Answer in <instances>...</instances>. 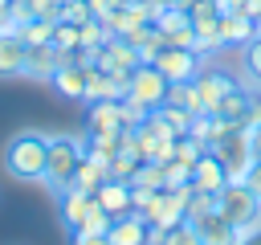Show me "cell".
Wrapping results in <instances>:
<instances>
[{
    "mask_svg": "<svg viewBox=\"0 0 261 245\" xmlns=\"http://www.w3.org/2000/svg\"><path fill=\"white\" fill-rule=\"evenodd\" d=\"M196 229H200L204 245H245V241H249V237H245L237 225H228L220 212H212V216H208L204 225H196Z\"/></svg>",
    "mask_w": 261,
    "mask_h": 245,
    "instance_id": "ffe728a7",
    "label": "cell"
},
{
    "mask_svg": "<svg viewBox=\"0 0 261 245\" xmlns=\"http://www.w3.org/2000/svg\"><path fill=\"white\" fill-rule=\"evenodd\" d=\"M57 4H65V0H57Z\"/></svg>",
    "mask_w": 261,
    "mask_h": 245,
    "instance_id": "f6af8a7d",
    "label": "cell"
},
{
    "mask_svg": "<svg viewBox=\"0 0 261 245\" xmlns=\"http://www.w3.org/2000/svg\"><path fill=\"white\" fill-rule=\"evenodd\" d=\"M102 180H110V159H98V155H82V163H77V172H73V188H82V192H98L102 188Z\"/></svg>",
    "mask_w": 261,
    "mask_h": 245,
    "instance_id": "e0dca14e",
    "label": "cell"
},
{
    "mask_svg": "<svg viewBox=\"0 0 261 245\" xmlns=\"http://www.w3.org/2000/svg\"><path fill=\"white\" fill-rule=\"evenodd\" d=\"M155 29H159L163 45H188L192 49V41H196V24H192L188 8H163L155 16Z\"/></svg>",
    "mask_w": 261,
    "mask_h": 245,
    "instance_id": "ba28073f",
    "label": "cell"
},
{
    "mask_svg": "<svg viewBox=\"0 0 261 245\" xmlns=\"http://www.w3.org/2000/svg\"><path fill=\"white\" fill-rule=\"evenodd\" d=\"M196 102H200V114H216V106H220V98L237 86L228 74H220V69H200L196 78Z\"/></svg>",
    "mask_w": 261,
    "mask_h": 245,
    "instance_id": "52a82bcc",
    "label": "cell"
},
{
    "mask_svg": "<svg viewBox=\"0 0 261 245\" xmlns=\"http://www.w3.org/2000/svg\"><path fill=\"white\" fill-rule=\"evenodd\" d=\"M130 188H163V163H151V159H143L139 167H135V176H130Z\"/></svg>",
    "mask_w": 261,
    "mask_h": 245,
    "instance_id": "f546056e",
    "label": "cell"
},
{
    "mask_svg": "<svg viewBox=\"0 0 261 245\" xmlns=\"http://www.w3.org/2000/svg\"><path fill=\"white\" fill-rule=\"evenodd\" d=\"M49 86H53V90H57L61 98H73V102H86V65L69 57V61H65V65H61V69L53 74V82H49Z\"/></svg>",
    "mask_w": 261,
    "mask_h": 245,
    "instance_id": "4fadbf2b",
    "label": "cell"
},
{
    "mask_svg": "<svg viewBox=\"0 0 261 245\" xmlns=\"http://www.w3.org/2000/svg\"><path fill=\"white\" fill-rule=\"evenodd\" d=\"M118 4H122V0H90V8H94V16H98V20H106Z\"/></svg>",
    "mask_w": 261,
    "mask_h": 245,
    "instance_id": "74e56055",
    "label": "cell"
},
{
    "mask_svg": "<svg viewBox=\"0 0 261 245\" xmlns=\"http://www.w3.org/2000/svg\"><path fill=\"white\" fill-rule=\"evenodd\" d=\"M73 245H110V241H106V233H102V237H90V233H73Z\"/></svg>",
    "mask_w": 261,
    "mask_h": 245,
    "instance_id": "ab89813d",
    "label": "cell"
},
{
    "mask_svg": "<svg viewBox=\"0 0 261 245\" xmlns=\"http://www.w3.org/2000/svg\"><path fill=\"white\" fill-rule=\"evenodd\" d=\"M163 102H171V106H184V110L200 114V102H196V82H171Z\"/></svg>",
    "mask_w": 261,
    "mask_h": 245,
    "instance_id": "4316f807",
    "label": "cell"
},
{
    "mask_svg": "<svg viewBox=\"0 0 261 245\" xmlns=\"http://www.w3.org/2000/svg\"><path fill=\"white\" fill-rule=\"evenodd\" d=\"M167 245H204V237L192 220H179L175 229H167Z\"/></svg>",
    "mask_w": 261,
    "mask_h": 245,
    "instance_id": "836d02e7",
    "label": "cell"
},
{
    "mask_svg": "<svg viewBox=\"0 0 261 245\" xmlns=\"http://www.w3.org/2000/svg\"><path fill=\"white\" fill-rule=\"evenodd\" d=\"M94 65L106 69V74H130V69L139 65V53H135V45H130L126 37H110V41L94 53Z\"/></svg>",
    "mask_w": 261,
    "mask_h": 245,
    "instance_id": "9c48e42d",
    "label": "cell"
},
{
    "mask_svg": "<svg viewBox=\"0 0 261 245\" xmlns=\"http://www.w3.org/2000/svg\"><path fill=\"white\" fill-rule=\"evenodd\" d=\"M216 212H220L228 225H237L249 241L261 233V196H257L249 184H224V188L216 192Z\"/></svg>",
    "mask_w": 261,
    "mask_h": 245,
    "instance_id": "7a4b0ae2",
    "label": "cell"
},
{
    "mask_svg": "<svg viewBox=\"0 0 261 245\" xmlns=\"http://www.w3.org/2000/svg\"><path fill=\"white\" fill-rule=\"evenodd\" d=\"M69 57H73V53H61L53 41H45V45H29V65H24V78L53 82V74H57Z\"/></svg>",
    "mask_w": 261,
    "mask_h": 245,
    "instance_id": "30bf717a",
    "label": "cell"
},
{
    "mask_svg": "<svg viewBox=\"0 0 261 245\" xmlns=\"http://www.w3.org/2000/svg\"><path fill=\"white\" fill-rule=\"evenodd\" d=\"M188 184H192V167L179 163V159H167L163 163V188L175 192V188H188Z\"/></svg>",
    "mask_w": 261,
    "mask_h": 245,
    "instance_id": "4dcf8cb0",
    "label": "cell"
},
{
    "mask_svg": "<svg viewBox=\"0 0 261 245\" xmlns=\"http://www.w3.org/2000/svg\"><path fill=\"white\" fill-rule=\"evenodd\" d=\"M29 45L16 33H0V78H24Z\"/></svg>",
    "mask_w": 261,
    "mask_h": 245,
    "instance_id": "7c38bea8",
    "label": "cell"
},
{
    "mask_svg": "<svg viewBox=\"0 0 261 245\" xmlns=\"http://www.w3.org/2000/svg\"><path fill=\"white\" fill-rule=\"evenodd\" d=\"M82 155H86V135H82V139H77V135H49V163H45L41 184L53 188V192L69 188Z\"/></svg>",
    "mask_w": 261,
    "mask_h": 245,
    "instance_id": "3957f363",
    "label": "cell"
},
{
    "mask_svg": "<svg viewBox=\"0 0 261 245\" xmlns=\"http://www.w3.org/2000/svg\"><path fill=\"white\" fill-rule=\"evenodd\" d=\"M163 245H167V241H163Z\"/></svg>",
    "mask_w": 261,
    "mask_h": 245,
    "instance_id": "bcb514c9",
    "label": "cell"
},
{
    "mask_svg": "<svg viewBox=\"0 0 261 245\" xmlns=\"http://www.w3.org/2000/svg\"><path fill=\"white\" fill-rule=\"evenodd\" d=\"M126 41L135 45L139 61H155V57H159V49H163V37H159V29H155V24H139L135 33H126Z\"/></svg>",
    "mask_w": 261,
    "mask_h": 245,
    "instance_id": "7402d4cb",
    "label": "cell"
},
{
    "mask_svg": "<svg viewBox=\"0 0 261 245\" xmlns=\"http://www.w3.org/2000/svg\"><path fill=\"white\" fill-rule=\"evenodd\" d=\"M216 8H220V16L224 12H245V0H216Z\"/></svg>",
    "mask_w": 261,
    "mask_h": 245,
    "instance_id": "60d3db41",
    "label": "cell"
},
{
    "mask_svg": "<svg viewBox=\"0 0 261 245\" xmlns=\"http://www.w3.org/2000/svg\"><path fill=\"white\" fill-rule=\"evenodd\" d=\"M126 98H130V102H139L143 110H155V106H163V98H167V78H163L151 61H139V65L130 69Z\"/></svg>",
    "mask_w": 261,
    "mask_h": 245,
    "instance_id": "277c9868",
    "label": "cell"
},
{
    "mask_svg": "<svg viewBox=\"0 0 261 245\" xmlns=\"http://www.w3.org/2000/svg\"><path fill=\"white\" fill-rule=\"evenodd\" d=\"M245 16H253V20H261V0H245Z\"/></svg>",
    "mask_w": 261,
    "mask_h": 245,
    "instance_id": "b9f144b4",
    "label": "cell"
},
{
    "mask_svg": "<svg viewBox=\"0 0 261 245\" xmlns=\"http://www.w3.org/2000/svg\"><path fill=\"white\" fill-rule=\"evenodd\" d=\"M49 163V135L45 131H16L4 147V172L12 180H41Z\"/></svg>",
    "mask_w": 261,
    "mask_h": 245,
    "instance_id": "6da1fadb",
    "label": "cell"
},
{
    "mask_svg": "<svg viewBox=\"0 0 261 245\" xmlns=\"http://www.w3.org/2000/svg\"><path fill=\"white\" fill-rule=\"evenodd\" d=\"M155 114H159V118H163V122H167L175 135H188V127H192V118H196L192 110H184V106H171V102L155 106Z\"/></svg>",
    "mask_w": 261,
    "mask_h": 245,
    "instance_id": "f1b7e54d",
    "label": "cell"
},
{
    "mask_svg": "<svg viewBox=\"0 0 261 245\" xmlns=\"http://www.w3.org/2000/svg\"><path fill=\"white\" fill-rule=\"evenodd\" d=\"M86 127H90V131H122L126 122H122V106H118V98H98V102H90Z\"/></svg>",
    "mask_w": 261,
    "mask_h": 245,
    "instance_id": "ac0fdd59",
    "label": "cell"
},
{
    "mask_svg": "<svg viewBox=\"0 0 261 245\" xmlns=\"http://www.w3.org/2000/svg\"><path fill=\"white\" fill-rule=\"evenodd\" d=\"M245 184L261 196V159H253V167H249V176H245Z\"/></svg>",
    "mask_w": 261,
    "mask_h": 245,
    "instance_id": "f35d334b",
    "label": "cell"
},
{
    "mask_svg": "<svg viewBox=\"0 0 261 245\" xmlns=\"http://www.w3.org/2000/svg\"><path fill=\"white\" fill-rule=\"evenodd\" d=\"M53 45H57L61 53H77V49H82V24L57 20V24H53Z\"/></svg>",
    "mask_w": 261,
    "mask_h": 245,
    "instance_id": "484cf974",
    "label": "cell"
},
{
    "mask_svg": "<svg viewBox=\"0 0 261 245\" xmlns=\"http://www.w3.org/2000/svg\"><path fill=\"white\" fill-rule=\"evenodd\" d=\"M90 16H94L90 0H65L61 4V20H69V24H86Z\"/></svg>",
    "mask_w": 261,
    "mask_h": 245,
    "instance_id": "e575fe53",
    "label": "cell"
},
{
    "mask_svg": "<svg viewBox=\"0 0 261 245\" xmlns=\"http://www.w3.org/2000/svg\"><path fill=\"white\" fill-rule=\"evenodd\" d=\"M106 241L110 245H147V216H139V212L114 216V225L106 229Z\"/></svg>",
    "mask_w": 261,
    "mask_h": 245,
    "instance_id": "9a60e30c",
    "label": "cell"
},
{
    "mask_svg": "<svg viewBox=\"0 0 261 245\" xmlns=\"http://www.w3.org/2000/svg\"><path fill=\"white\" fill-rule=\"evenodd\" d=\"M228 184V167L220 163L216 151H204L196 163H192V188L196 192H220Z\"/></svg>",
    "mask_w": 261,
    "mask_h": 245,
    "instance_id": "8fae6325",
    "label": "cell"
},
{
    "mask_svg": "<svg viewBox=\"0 0 261 245\" xmlns=\"http://www.w3.org/2000/svg\"><path fill=\"white\" fill-rule=\"evenodd\" d=\"M204 151H208V147H204L196 135H179V139H175V159H179V163H188V167H192Z\"/></svg>",
    "mask_w": 261,
    "mask_h": 245,
    "instance_id": "1f68e13d",
    "label": "cell"
},
{
    "mask_svg": "<svg viewBox=\"0 0 261 245\" xmlns=\"http://www.w3.org/2000/svg\"><path fill=\"white\" fill-rule=\"evenodd\" d=\"M53 24H57V20H24V24L16 29V37H20L24 45H45V41H53Z\"/></svg>",
    "mask_w": 261,
    "mask_h": 245,
    "instance_id": "83f0119b",
    "label": "cell"
},
{
    "mask_svg": "<svg viewBox=\"0 0 261 245\" xmlns=\"http://www.w3.org/2000/svg\"><path fill=\"white\" fill-rule=\"evenodd\" d=\"M110 225H114V216H110V212H106V208H102V204L94 200V204H90V212L82 216V225H77L73 233H90V237H102V233H106Z\"/></svg>",
    "mask_w": 261,
    "mask_h": 245,
    "instance_id": "d4e9b609",
    "label": "cell"
},
{
    "mask_svg": "<svg viewBox=\"0 0 261 245\" xmlns=\"http://www.w3.org/2000/svg\"><path fill=\"white\" fill-rule=\"evenodd\" d=\"M245 74H249L253 86H261V29H257V37L245 45Z\"/></svg>",
    "mask_w": 261,
    "mask_h": 245,
    "instance_id": "d6a6232c",
    "label": "cell"
},
{
    "mask_svg": "<svg viewBox=\"0 0 261 245\" xmlns=\"http://www.w3.org/2000/svg\"><path fill=\"white\" fill-rule=\"evenodd\" d=\"M249 143H253V155L261 159V127H253V131H249Z\"/></svg>",
    "mask_w": 261,
    "mask_h": 245,
    "instance_id": "7bdbcfd3",
    "label": "cell"
},
{
    "mask_svg": "<svg viewBox=\"0 0 261 245\" xmlns=\"http://www.w3.org/2000/svg\"><path fill=\"white\" fill-rule=\"evenodd\" d=\"M245 106H249V90H241V86H232L224 98H220V106H216V114L220 118H228V122H241V114H245Z\"/></svg>",
    "mask_w": 261,
    "mask_h": 245,
    "instance_id": "cb8c5ba5",
    "label": "cell"
},
{
    "mask_svg": "<svg viewBox=\"0 0 261 245\" xmlns=\"http://www.w3.org/2000/svg\"><path fill=\"white\" fill-rule=\"evenodd\" d=\"M192 24H196V41H192L196 53H216V49H224L220 16H200V20H192Z\"/></svg>",
    "mask_w": 261,
    "mask_h": 245,
    "instance_id": "44dd1931",
    "label": "cell"
},
{
    "mask_svg": "<svg viewBox=\"0 0 261 245\" xmlns=\"http://www.w3.org/2000/svg\"><path fill=\"white\" fill-rule=\"evenodd\" d=\"M188 196H192V184L188 188H175V192H155V200L147 204V225H159V229H175L184 220V208H188Z\"/></svg>",
    "mask_w": 261,
    "mask_h": 245,
    "instance_id": "8992f818",
    "label": "cell"
},
{
    "mask_svg": "<svg viewBox=\"0 0 261 245\" xmlns=\"http://www.w3.org/2000/svg\"><path fill=\"white\" fill-rule=\"evenodd\" d=\"M90 204H94V196H90V192H82V188H73V184H69V188H61V192H57L61 225H65V229H77V225H82V216L90 212Z\"/></svg>",
    "mask_w": 261,
    "mask_h": 245,
    "instance_id": "5bb4252c",
    "label": "cell"
},
{
    "mask_svg": "<svg viewBox=\"0 0 261 245\" xmlns=\"http://www.w3.org/2000/svg\"><path fill=\"white\" fill-rule=\"evenodd\" d=\"M94 200H98L110 216H126V212H130V184H126V180H102V188L94 192Z\"/></svg>",
    "mask_w": 261,
    "mask_h": 245,
    "instance_id": "d6986e66",
    "label": "cell"
},
{
    "mask_svg": "<svg viewBox=\"0 0 261 245\" xmlns=\"http://www.w3.org/2000/svg\"><path fill=\"white\" fill-rule=\"evenodd\" d=\"M212 212H216V192H196V188H192V196H188V208H184V220H192V225H204Z\"/></svg>",
    "mask_w": 261,
    "mask_h": 245,
    "instance_id": "603a6c76",
    "label": "cell"
},
{
    "mask_svg": "<svg viewBox=\"0 0 261 245\" xmlns=\"http://www.w3.org/2000/svg\"><path fill=\"white\" fill-rule=\"evenodd\" d=\"M163 4H167V8H188L192 0H163Z\"/></svg>",
    "mask_w": 261,
    "mask_h": 245,
    "instance_id": "ee69618b",
    "label": "cell"
},
{
    "mask_svg": "<svg viewBox=\"0 0 261 245\" xmlns=\"http://www.w3.org/2000/svg\"><path fill=\"white\" fill-rule=\"evenodd\" d=\"M200 57H204V53H196V49H188V45H163L151 65H155V69L167 78V86H171V82H192V78L200 74Z\"/></svg>",
    "mask_w": 261,
    "mask_h": 245,
    "instance_id": "5b68a950",
    "label": "cell"
},
{
    "mask_svg": "<svg viewBox=\"0 0 261 245\" xmlns=\"http://www.w3.org/2000/svg\"><path fill=\"white\" fill-rule=\"evenodd\" d=\"M257 29H261V20H253V16H245V12H224L220 16V37H224V45H249L253 37H257Z\"/></svg>",
    "mask_w": 261,
    "mask_h": 245,
    "instance_id": "2e32d148",
    "label": "cell"
},
{
    "mask_svg": "<svg viewBox=\"0 0 261 245\" xmlns=\"http://www.w3.org/2000/svg\"><path fill=\"white\" fill-rule=\"evenodd\" d=\"M135 167H139V159H135V155H126V151H118V155L110 159V180H126V184H130Z\"/></svg>",
    "mask_w": 261,
    "mask_h": 245,
    "instance_id": "d590c367",
    "label": "cell"
},
{
    "mask_svg": "<svg viewBox=\"0 0 261 245\" xmlns=\"http://www.w3.org/2000/svg\"><path fill=\"white\" fill-rule=\"evenodd\" d=\"M241 127H245V131L261 127V94H249V106H245V114H241Z\"/></svg>",
    "mask_w": 261,
    "mask_h": 245,
    "instance_id": "8d00e7d4",
    "label": "cell"
}]
</instances>
